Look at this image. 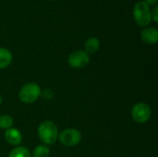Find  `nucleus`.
<instances>
[{
  "label": "nucleus",
  "instance_id": "f257e3e1",
  "mask_svg": "<svg viewBox=\"0 0 158 157\" xmlns=\"http://www.w3.org/2000/svg\"><path fill=\"white\" fill-rule=\"evenodd\" d=\"M38 138L44 145L54 144L58 137V130L56 125L49 120L42 122L38 127Z\"/></svg>",
  "mask_w": 158,
  "mask_h": 157
},
{
  "label": "nucleus",
  "instance_id": "f03ea898",
  "mask_svg": "<svg viewBox=\"0 0 158 157\" xmlns=\"http://www.w3.org/2000/svg\"><path fill=\"white\" fill-rule=\"evenodd\" d=\"M133 19L140 27H146L152 21L151 7L143 1H139L133 7Z\"/></svg>",
  "mask_w": 158,
  "mask_h": 157
},
{
  "label": "nucleus",
  "instance_id": "7ed1b4c3",
  "mask_svg": "<svg viewBox=\"0 0 158 157\" xmlns=\"http://www.w3.org/2000/svg\"><path fill=\"white\" fill-rule=\"evenodd\" d=\"M41 88L35 82H29L24 84L19 92V98L24 104H32L38 100L41 96Z\"/></svg>",
  "mask_w": 158,
  "mask_h": 157
},
{
  "label": "nucleus",
  "instance_id": "20e7f679",
  "mask_svg": "<svg viewBox=\"0 0 158 157\" xmlns=\"http://www.w3.org/2000/svg\"><path fill=\"white\" fill-rule=\"evenodd\" d=\"M57 139L61 144L71 147L78 145L81 142L82 136L81 133L76 129H66L58 133Z\"/></svg>",
  "mask_w": 158,
  "mask_h": 157
},
{
  "label": "nucleus",
  "instance_id": "39448f33",
  "mask_svg": "<svg viewBox=\"0 0 158 157\" xmlns=\"http://www.w3.org/2000/svg\"><path fill=\"white\" fill-rule=\"evenodd\" d=\"M152 116V111L150 106L145 103H137L133 105L131 109V117L132 119L140 124L147 122Z\"/></svg>",
  "mask_w": 158,
  "mask_h": 157
},
{
  "label": "nucleus",
  "instance_id": "423d86ee",
  "mask_svg": "<svg viewBox=\"0 0 158 157\" xmlns=\"http://www.w3.org/2000/svg\"><path fill=\"white\" fill-rule=\"evenodd\" d=\"M90 62L89 54L84 50H77L72 52L68 57V63L73 68H85Z\"/></svg>",
  "mask_w": 158,
  "mask_h": 157
},
{
  "label": "nucleus",
  "instance_id": "0eeeda50",
  "mask_svg": "<svg viewBox=\"0 0 158 157\" xmlns=\"http://www.w3.org/2000/svg\"><path fill=\"white\" fill-rule=\"evenodd\" d=\"M141 39L146 44H156L158 42V30L155 27H146L141 31Z\"/></svg>",
  "mask_w": 158,
  "mask_h": 157
},
{
  "label": "nucleus",
  "instance_id": "6e6552de",
  "mask_svg": "<svg viewBox=\"0 0 158 157\" xmlns=\"http://www.w3.org/2000/svg\"><path fill=\"white\" fill-rule=\"evenodd\" d=\"M5 140L8 144L18 146L22 142V135L19 130L15 128H10L5 132Z\"/></svg>",
  "mask_w": 158,
  "mask_h": 157
},
{
  "label": "nucleus",
  "instance_id": "1a4fd4ad",
  "mask_svg": "<svg viewBox=\"0 0 158 157\" xmlns=\"http://www.w3.org/2000/svg\"><path fill=\"white\" fill-rule=\"evenodd\" d=\"M13 59L12 53L4 47H0V69H4L7 68Z\"/></svg>",
  "mask_w": 158,
  "mask_h": 157
},
{
  "label": "nucleus",
  "instance_id": "9d476101",
  "mask_svg": "<svg viewBox=\"0 0 158 157\" xmlns=\"http://www.w3.org/2000/svg\"><path fill=\"white\" fill-rule=\"evenodd\" d=\"M85 52L87 54H94L100 48V41L96 37H90L84 43Z\"/></svg>",
  "mask_w": 158,
  "mask_h": 157
},
{
  "label": "nucleus",
  "instance_id": "9b49d317",
  "mask_svg": "<svg viewBox=\"0 0 158 157\" xmlns=\"http://www.w3.org/2000/svg\"><path fill=\"white\" fill-rule=\"evenodd\" d=\"M8 157H31V155L26 147L18 146L9 153Z\"/></svg>",
  "mask_w": 158,
  "mask_h": 157
},
{
  "label": "nucleus",
  "instance_id": "f8f14e48",
  "mask_svg": "<svg viewBox=\"0 0 158 157\" xmlns=\"http://www.w3.org/2000/svg\"><path fill=\"white\" fill-rule=\"evenodd\" d=\"M50 150L46 145H38L32 152V157H49Z\"/></svg>",
  "mask_w": 158,
  "mask_h": 157
},
{
  "label": "nucleus",
  "instance_id": "ddd939ff",
  "mask_svg": "<svg viewBox=\"0 0 158 157\" xmlns=\"http://www.w3.org/2000/svg\"><path fill=\"white\" fill-rule=\"evenodd\" d=\"M13 125V118L8 115L0 116V130H8Z\"/></svg>",
  "mask_w": 158,
  "mask_h": 157
},
{
  "label": "nucleus",
  "instance_id": "4468645a",
  "mask_svg": "<svg viewBox=\"0 0 158 157\" xmlns=\"http://www.w3.org/2000/svg\"><path fill=\"white\" fill-rule=\"evenodd\" d=\"M41 94L43 95V97L44 98V99H53V97H54V93H53V91L51 90V89H46V90H44L43 93H41Z\"/></svg>",
  "mask_w": 158,
  "mask_h": 157
},
{
  "label": "nucleus",
  "instance_id": "2eb2a0df",
  "mask_svg": "<svg viewBox=\"0 0 158 157\" xmlns=\"http://www.w3.org/2000/svg\"><path fill=\"white\" fill-rule=\"evenodd\" d=\"M152 20H154L156 23L158 22V6H155L154 9L152 10Z\"/></svg>",
  "mask_w": 158,
  "mask_h": 157
},
{
  "label": "nucleus",
  "instance_id": "dca6fc26",
  "mask_svg": "<svg viewBox=\"0 0 158 157\" xmlns=\"http://www.w3.org/2000/svg\"><path fill=\"white\" fill-rule=\"evenodd\" d=\"M144 3H146L149 6H156L157 5V0H144L143 1Z\"/></svg>",
  "mask_w": 158,
  "mask_h": 157
},
{
  "label": "nucleus",
  "instance_id": "f3484780",
  "mask_svg": "<svg viewBox=\"0 0 158 157\" xmlns=\"http://www.w3.org/2000/svg\"><path fill=\"white\" fill-rule=\"evenodd\" d=\"M2 102H3V97H2V95L0 94V105L2 104Z\"/></svg>",
  "mask_w": 158,
  "mask_h": 157
},
{
  "label": "nucleus",
  "instance_id": "a211bd4d",
  "mask_svg": "<svg viewBox=\"0 0 158 157\" xmlns=\"http://www.w3.org/2000/svg\"><path fill=\"white\" fill-rule=\"evenodd\" d=\"M48 1H54V0H48Z\"/></svg>",
  "mask_w": 158,
  "mask_h": 157
}]
</instances>
